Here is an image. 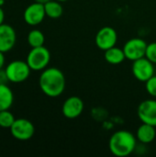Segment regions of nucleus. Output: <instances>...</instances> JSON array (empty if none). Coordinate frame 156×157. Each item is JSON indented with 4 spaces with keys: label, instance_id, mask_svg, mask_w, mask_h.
I'll use <instances>...</instances> for the list:
<instances>
[{
    "label": "nucleus",
    "instance_id": "f257e3e1",
    "mask_svg": "<svg viewBox=\"0 0 156 157\" xmlns=\"http://www.w3.org/2000/svg\"><path fill=\"white\" fill-rule=\"evenodd\" d=\"M41 91L50 98L61 96L65 88V77L63 72L56 67L45 68L39 79Z\"/></svg>",
    "mask_w": 156,
    "mask_h": 157
},
{
    "label": "nucleus",
    "instance_id": "f03ea898",
    "mask_svg": "<svg viewBox=\"0 0 156 157\" xmlns=\"http://www.w3.org/2000/svg\"><path fill=\"white\" fill-rule=\"evenodd\" d=\"M108 148L115 156H128L136 148V138L131 132L118 131L111 135L108 142Z\"/></svg>",
    "mask_w": 156,
    "mask_h": 157
},
{
    "label": "nucleus",
    "instance_id": "7ed1b4c3",
    "mask_svg": "<svg viewBox=\"0 0 156 157\" xmlns=\"http://www.w3.org/2000/svg\"><path fill=\"white\" fill-rule=\"evenodd\" d=\"M51 60L50 51L44 47H35L30 50L27 56V63L32 71H43L47 68Z\"/></svg>",
    "mask_w": 156,
    "mask_h": 157
},
{
    "label": "nucleus",
    "instance_id": "20e7f679",
    "mask_svg": "<svg viewBox=\"0 0 156 157\" xmlns=\"http://www.w3.org/2000/svg\"><path fill=\"white\" fill-rule=\"evenodd\" d=\"M7 78L11 83H22L30 75V67L27 62L16 60L9 63L5 68Z\"/></svg>",
    "mask_w": 156,
    "mask_h": 157
},
{
    "label": "nucleus",
    "instance_id": "39448f33",
    "mask_svg": "<svg viewBox=\"0 0 156 157\" xmlns=\"http://www.w3.org/2000/svg\"><path fill=\"white\" fill-rule=\"evenodd\" d=\"M11 135L18 141H28L35 133L33 123L27 119H17L10 127Z\"/></svg>",
    "mask_w": 156,
    "mask_h": 157
},
{
    "label": "nucleus",
    "instance_id": "423d86ee",
    "mask_svg": "<svg viewBox=\"0 0 156 157\" xmlns=\"http://www.w3.org/2000/svg\"><path fill=\"white\" fill-rule=\"evenodd\" d=\"M147 43L141 38H132L129 40L123 46V51L126 59L130 61H136L140 58L145 57Z\"/></svg>",
    "mask_w": 156,
    "mask_h": 157
},
{
    "label": "nucleus",
    "instance_id": "0eeeda50",
    "mask_svg": "<svg viewBox=\"0 0 156 157\" xmlns=\"http://www.w3.org/2000/svg\"><path fill=\"white\" fill-rule=\"evenodd\" d=\"M131 70L134 77L141 82H146L154 75V63L146 57H143L136 61H133Z\"/></svg>",
    "mask_w": 156,
    "mask_h": 157
},
{
    "label": "nucleus",
    "instance_id": "6e6552de",
    "mask_svg": "<svg viewBox=\"0 0 156 157\" xmlns=\"http://www.w3.org/2000/svg\"><path fill=\"white\" fill-rule=\"evenodd\" d=\"M117 40H118V34L116 30L113 28L107 26V27H103L97 31L95 41L97 46L100 50L107 51L108 49H110L116 45Z\"/></svg>",
    "mask_w": 156,
    "mask_h": 157
},
{
    "label": "nucleus",
    "instance_id": "1a4fd4ad",
    "mask_svg": "<svg viewBox=\"0 0 156 157\" xmlns=\"http://www.w3.org/2000/svg\"><path fill=\"white\" fill-rule=\"evenodd\" d=\"M137 114L143 123L156 127V100L147 99L143 101L138 107Z\"/></svg>",
    "mask_w": 156,
    "mask_h": 157
},
{
    "label": "nucleus",
    "instance_id": "9d476101",
    "mask_svg": "<svg viewBox=\"0 0 156 157\" xmlns=\"http://www.w3.org/2000/svg\"><path fill=\"white\" fill-rule=\"evenodd\" d=\"M46 16L44 5L40 3H33L29 5L24 11L23 17L25 22L29 26H37L40 24Z\"/></svg>",
    "mask_w": 156,
    "mask_h": 157
},
{
    "label": "nucleus",
    "instance_id": "9b49d317",
    "mask_svg": "<svg viewBox=\"0 0 156 157\" xmlns=\"http://www.w3.org/2000/svg\"><path fill=\"white\" fill-rule=\"evenodd\" d=\"M17 34L15 29L8 24L0 25V52L6 53L12 50L16 44Z\"/></svg>",
    "mask_w": 156,
    "mask_h": 157
},
{
    "label": "nucleus",
    "instance_id": "f8f14e48",
    "mask_svg": "<svg viewBox=\"0 0 156 157\" xmlns=\"http://www.w3.org/2000/svg\"><path fill=\"white\" fill-rule=\"evenodd\" d=\"M84 102L79 97H70L63 104L62 111L65 118L75 119L79 117L84 110Z\"/></svg>",
    "mask_w": 156,
    "mask_h": 157
},
{
    "label": "nucleus",
    "instance_id": "ddd939ff",
    "mask_svg": "<svg viewBox=\"0 0 156 157\" xmlns=\"http://www.w3.org/2000/svg\"><path fill=\"white\" fill-rule=\"evenodd\" d=\"M156 136L155 127L150 124L143 123L137 130L136 137L137 139L144 144L152 143Z\"/></svg>",
    "mask_w": 156,
    "mask_h": 157
},
{
    "label": "nucleus",
    "instance_id": "4468645a",
    "mask_svg": "<svg viewBox=\"0 0 156 157\" xmlns=\"http://www.w3.org/2000/svg\"><path fill=\"white\" fill-rule=\"evenodd\" d=\"M14 102V95L7 85H0V111L9 109Z\"/></svg>",
    "mask_w": 156,
    "mask_h": 157
},
{
    "label": "nucleus",
    "instance_id": "2eb2a0df",
    "mask_svg": "<svg viewBox=\"0 0 156 157\" xmlns=\"http://www.w3.org/2000/svg\"><path fill=\"white\" fill-rule=\"evenodd\" d=\"M104 58L110 64H120L126 59V56L123 49H120L114 46L105 51Z\"/></svg>",
    "mask_w": 156,
    "mask_h": 157
},
{
    "label": "nucleus",
    "instance_id": "dca6fc26",
    "mask_svg": "<svg viewBox=\"0 0 156 157\" xmlns=\"http://www.w3.org/2000/svg\"><path fill=\"white\" fill-rule=\"evenodd\" d=\"M44 8H45L46 16L52 19L59 18L63 15V6L57 0L49 1L48 3L44 5Z\"/></svg>",
    "mask_w": 156,
    "mask_h": 157
},
{
    "label": "nucleus",
    "instance_id": "f3484780",
    "mask_svg": "<svg viewBox=\"0 0 156 157\" xmlns=\"http://www.w3.org/2000/svg\"><path fill=\"white\" fill-rule=\"evenodd\" d=\"M45 37L43 33L39 29H32L28 34V43L31 48L43 46Z\"/></svg>",
    "mask_w": 156,
    "mask_h": 157
},
{
    "label": "nucleus",
    "instance_id": "a211bd4d",
    "mask_svg": "<svg viewBox=\"0 0 156 157\" xmlns=\"http://www.w3.org/2000/svg\"><path fill=\"white\" fill-rule=\"evenodd\" d=\"M14 115L7 109L0 111V127L4 129H10L15 121Z\"/></svg>",
    "mask_w": 156,
    "mask_h": 157
},
{
    "label": "nucleus",
    "instance_id": "6ab92c4d",
    "mask_svg": "<svg viewBox=\"0 0 156 157\" xmlns=\"http://www.w3.org/2000/svg\"><path fill=\"white\" fill-rule=\"evenodd\" d=\"M145 57L154 64H156V42H152L147 45Z\"/></svg>",
    "mask_w": 156,
    "mask_h": 157
},
{
    "label": "nucleus",
    "instance_id": "aec40b11",
    "mask_svg": "<svg viewBox=\"0 0 156 157\" xmlns=\"http://www.w3.org/2000/svg\"><path fill=\"white\" fill-rule=\"evenodd\" d=\"M145 88L150 96L156 98V75L152 76L145 82Z\"/></svg>",
    "mask_w": 156,
    "mask_h": 157
},
{
    "label": "nucleus",
    "instance_id": "412c9836",
    "mask_svg": "<svg viewBox=\"0 0 156 157\" xmlns=\"http://www.w3.org/2000/svg\"><path fill=\"white\" fill-rule=\"evenodd\" d=\"M9 82L6 70L5 69H0V85H7Z\"/></svg>",
    "mask_w": 156,
    "mask_h": 157
},
{
    "label": "nucleus",
    "instance_id": "4be33fe9",
    "mask_svg": "<svg viewBox=\"0 0 156 157\" xmlns=\"http://www.w3.org/2000/svg\"><path fill=\"white\" fill-rule=\"evenodd\" d=\"M5 64V53L0 52V69H3Z\"/></svg>",
    "mask_w": 156,
    "mask_h": 157
},
{
    "label": "nucleus",
    "instance_id": "5701e85b",
    "mask_svg": "<svg viewBox=\"0 0 156 157\" xmlns=\"http://www.w3.org/2000/svg\"><path fill=\"white\" fill-rule=\"evenodd\" d=\"M4 19H5V12H4L2 6H0V25H2L4 23Z\"/></svg>",
    "mask_w": 156,
    "mask_h": 157
},
{
    "label": "nucleus",
    "instance_id": "b1692460",
    "mask_svg": "<svg viewBox=\"0 0 156 157\" xmlns=\"http://www.w3.org/2000/svg\"><path fill=\"white\" fill-rule=\"evenodd\" d=\"M35 2H37V3H40V4H42V5H45L46 3H48L49 1H51V0H34Z\"/></svg>",
    "mask_w": 156,
    "mask_h": 157
},
{
    "label": "nucleus",
    "instance_id": "393cba45",
    "mask_svg": "<svg viewBox=\"0 0 156 157\" xmlns=\"http://www.w3.org/2000/svg\"><path fill=\"white\" fill-rule=\"evenodd\" d=\"M4 3H5V0H0V6H2Z\"/></svg>",
    "mask_w": 156,
    "mask_h": 157
},
{
    "label": "nucleus",
    "instance_id": "a878e982",
    "mask_svg": "<svg viewBox=\"0 0 156 157\" xmlns=\"http://www.w3.org/2000/svg\"><path fill=\"white\" fill-rule=\"evenodd\" d=\"M57 1H59V2H65V1H68V0H57Z\"/></svg>",
    "mask_w": 156,
    "mask_h": 157
}]
</instances>
